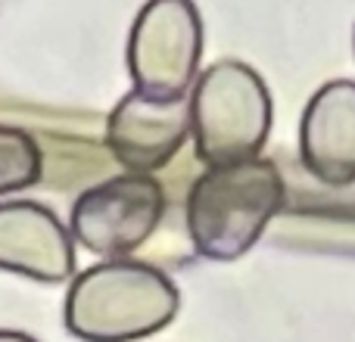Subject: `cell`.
Listing matches in <instances>:
<instances>
[{"mask_svg":"<svg viewBox=\"0 0 355 342\" xmlns=\"http://www.w3.org/2000/svg\"><path fill=\"white\" fill-rule=\"evenodd\" d=\"M284 199L287 187L271 159L206 168L184 199L190 246L206 262H234L256 246Z\"/></svg>","mask_w":355,"mask_h":342,"instance_id":"obj_1","label":"cell"},{"mask_svg":"<svg viewBox=\"0 0 355 342\" xmlns=\"http://www.w3.org/2000/svg\"><path fill=\"white\" fill-rule=\"evenodd\" d=\"M181 296L172 277L135 258L81 271L62 302V324L81 342H135L168 327Z\"/></svg>","mask_w":355,"mask_h":342,"instance_id":"obj_2","label":"cell"},{"mask_svg":"<svg viewBox=\"0 0 355 342\" xmlns=\"http://www.w3.org/2000/svg\"><path fill=\"white\" fill-rule=\"evenodd\" d=\"M190 141L202 165L256 159L271 131V97L246 62L221 60L202 69L187 93Z\"/></svg>","mask_w":355,"mask_h":342,"instance_id":"obj_3","label":"cell"},{"mask_svg":"<svg viewBox=\"0 0 355 342\" xmlns=\"http://www.w3.org/2000/svg\"><path fill=\"white\" fill-rule=\"evenodd\" d=\"M166 215V190L153 174H116L87 187L69 212V237L106 262L137 252Z\"/></svg>","mask_w":355,"mask_h":342,"instance_id":"obj_4","label":"cell"},{"mask_svg":"<svg viewBox=\"0 0 355 342\" xmlns=\"http://www.w3.org/2000/svg\"><path fill=\"white\" fill-rule=\"evenodd\" d=\"M202 56V19L193 0H147L128 35V72L135 91L184 97Z\"/></svg>","mask_w":355,"mask_h":342,"instance_id":"obj_5","label":"cell"},{"mask_svg":"<svg viewBox=\"0 0 355 342\" xmlns=\"http://www.w3.org/2000/svg\"><path fill=\"white\" fill-rule=\"evenodd\" d=\"M190 137V106L184 97L131 91L106 118V150L131 174L166 168Z\"/></svg>","mask_w":355,"mask_h":342,"instance_id":"obj_6","label":"cell"},{"mask_svg":"<svg viewBox=\"0 0 355 342\" xmlns=\"http://www.w3.org/2000/svg\"><path fill=\"white\" fill-rule=\"evenodd\" d=\"M0 271L37 283L75 274V243L56 212L31 199L0 202Z\"/></svg>","mask_w":355,"mask_h":342,"instance_id":"obj_7","label":"cell"},{"mask_svg":"<svg viewBox=\"0 0 355 342\" xmlns=\"http://www.w3.org/2000/svg\"><path fill=\"white\" fill-rule=\"evenodd\" d=\"M300 156L315 181L355 183V81H327L312 93L300 122Z\"/></svg>","mask_w":355,"mask_h":342,"instance_id":"obj_8","label":"cell"},{"mask_svg":"<svg viewBox=\"0 0 355 342\" xmlns=\"http://www.w3.org/2000/svg\"><path fill=\"white\" fill-rule=\"evenodd\" d=\"M44 177V153L22 128L0 125V199L35 187Z\"/></svg>","mask_w":355,"mask_h":342,"instance_id":"obj_9","label":"cell"},{"mask_svg":"<svg viewBox=\"0 0 355 342\" xmlns=\"http://www.w3.org/2000/svg\"><path fill=\"white\" fill-rule=\"evenodd\" d=\"M0 342H37V339H31L28 333H19V330H0Z\"/></svg>","mask_w":355,"mask_h":342,"instance_id":"obj_10","label":"cell"}]
</instances>
